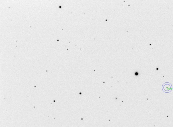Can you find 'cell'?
Instances as JSON below:
<instances>
[{"label":"cell","instance_id":"obj_1","mask_svg":"<svg viewBox=\"0 0 173 127\" xmlns=\"http://www.w3.org/2000/svg\"><path fill=\"white\" fill-rule=\"evenodd\" d=\"M162 88L163 91L164 92L168 93L172 90V86L170 83L166 82L163 84Z\"/></svg>","mask_w":173,"mask_h":127}]
</instances>
